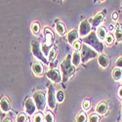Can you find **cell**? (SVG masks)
Listing matches in <instances>:
<instances>
[{
	"mask_svg": "<svg viewBox=\"0 0 122 122\" xmlns=\"http://www.w3.org/2000/svg\"><path fill=\"white\" fill-rule=\"evenodd\" d=\"M60 1H64V0H60Z\"/></svg>",
	"mask_w": 122,
	"mask_h": 122,
	"instance_id": "cell-40",
	"label": "cell"
},
{
	"mask_svg": "<svg viewBox=\"0 0 122 122\" xmlns=\"http://www.w3.org/2000/svg\"><path fill=\"white\" fill-rule=\"evenodd\" d=\"M56 92H55V88L53 85L49 86L48 88V93H47V104L51 109H54L56 107Z\"/></svg>",
	"mask_w": 122,
	"mask_h": 122,
	"instance_id": "cell-8",
	"label": "cell"
},
{
	"mask_svg": "<svg viewBox=\"0 0 122 122\" xmlns=\"http://www.w3.org/2000/svg\"><path fill=\"white\" fill-rule=\"evenodd\" d=\"M72 46H73V48H74L75 51H80L81 50V47H82V44H81L79 41H75L72 44Z\"/></svg>",
	"mask_w": 122,
	"mask_h": 122,
	"instance_id": "cell-32",
	"label": "cell"
},
{
	"mask_svg": "<svg viewBox=\"0 0 122 122\" xmlns=\"http://www.w3.org/2000/svg\"><path fill=\"white\" fill-rule=\"evenodd\" d=\"M97 36L100 38V40H105L107 33V28L105 26H100L97 29Z\"/></svg>",
	"mask_w": 122,
	"mask_h": 122,
	"instance_id": "cell-20",
	"label": "cell"
},
{
	"mask_svg": "<svg viewBox=\"0 0 122 122\" xmlns=\"http://www.w3.org/2000/svg\"><path fill=\"white\" fill-rule=\"evenodd\" d=\"M105 41H106V44L110 46V45H112L113 42H114V36L112 34H107L106 39H105Z\"/></svg>",
	"mask_w": 122,
	"mask_h": 122,
	"instance_id": "cell-29",
	"label": "cell"
},
{
	"mask_svg": "<svg viewBox=\"0 0 122 122\" xmlns=\"http://www.w3.org/2000/svg\"><path fill=\"white\" fill-rule=\"evenodd\" d=\"M100 115H98L97 113H91L88 117V122H100Z\"/></svg>",
	"mask_w": 122,
	"mask_h": 122,
	"instance_id": "cell-28",
	"label": "cell"
},
{
	"mask_svg": "<svg viewBox=\"0 0 122 122\" xmlns=\"http://www.w3.org/2000/svg\"><path fill=\"white\" fill-rule=\"evenodd\" d=\"M56 31H57V33L58 34H60V35H65L66 33V25H65V24L64 23H62V22H57L56 23Z\"/></svg>",
	"mask_w": 122,
	"mask_h": 122,
	"instance_id": "cell-18",
	"label": "cell"
},
{
	"mask_svg": "<svg viewBox=\"0 0 122 122\" xmlns=\"http://www.w3.org/2000/svg\"><path fill=\"white\" fill-rule=\"evenodd\" d=\"M108 110V105L106 102H100L96 106V112L99 115H105Z\"/></svg>",
	"mask_w": 122,
	"mask_h": 122,
	"instance_id": "cell-14",
	"label": "cell"
},
{
	"mask_svg": "<svg viewBox=\"0 0 122 122\" xmlns=\"http://www.w3.org/2000/svg\"><path fill=\"white\" fill-rule=\"evenodd\" d=\"M117 95H118V97L122 100V86H120L119 88H118V91H117Z\"/></svg>",
	"mask_w": 122,
	"mask_h": 122,
	"instance_id": "cell-35",
	"label": "cell"
},
{
	"mask_svg": "<svg viewBox=\"0 0 122 122\" xmlns=\"http://www.w3.org/2000/svg\"><path fill=\"white\" fill-rule=\"evenodd\" d=\"M16 121L17 122H26L27 121V116H26V113L25 112H20L16 118Z\"/></svg>",
	"mask_w": 122,
	"mask_h": 122,
	"instance_id": "cell-27",
	"label": "cell"
},
{
	"mask_svg": "<svg viewBox=\"0 0 122 122\" xmlns=\"http://www.w3.org/2000/svg\"><path fill=\"white\" fill-rule=\"evenodd\" d=\"M121 113H122V105H121Z\"/></svg>",
	"mask_w": 122,
	"mask_h": 122,
	"instance_id": "cell-39",
	"label": "cell"
},
{
	"mask_svg": "<svg viewBox=\"0 0 122 122\" xmlns=\"http://www.w3.org/2000/svg\"><path fill=\"white\" fill-rule=\"evenodd\" d=\"M31 32L34 35H37L40 32V25L38 22H33L31 24Z\"/></svg>",
	"mask_w": 122,
	"mask_h": 122,
	"instance_id": "cell-22",
	"label": "cell"
},
{
	"mask_svg": "<svg viewBox=\"0 0 122 122\" xmlns=\"http://www.w3.org/2000/svg\"><path fill=\"white\" fill-rule=\"evenodd\" d=\"M32 99L36 105L37 109L40 111H43L46 107V103H47V98L44 92H42V91H36L32 96Z\"/></svg>",
	"mask_w": 122,
	"mask_h": 122,
	"instance_id": "cell-5",
	"label": "cell"
},
{
	"mask_svg": "<svg viewBox=\"0 0 122 122\" xmlns=\"http://www.w3.org/2000/svg\"><path fill=\"white\" fill-rule=\"evenodd\" d=\"M44 116L41 113H35L33 117V122H44Z\"/></svg>",
	"mask_w": 122,
	"mask_h": 122,
	"instance_id": "cell-30",
	"label": "cell"
},
{
	"mask_svg": "<svg viewBox=\"0 0 122 122\" xmlns=\"http://www.w3.org/2000/svg\"><path fill=\"white\" fill-rule=\"evenodd\" d=\"M11 103L8 100L7 97H3L1 100H0V109H1L3 112H9L11 110Z\"/></svg>",
	"mask_w": 122,
	"mask_h": 122,
	"instance_id": "cell-15",
	"label": "cell"
},
{
	"mask_svg": "<svg viewBox=\"0 0 122 122\" xmlns=\"http://www.w3.org/2000/svg\"><path fill=\"white\" fill-rule=\"evenodd\" d=\"M98 64L102 68H107L109 66V58L105 53H101L98 57Z\"/></svg>",
	"mask_w": 122,
	"mask_h": 122,
	"instance_id": "cell-12",
	"label": "cell"
},
{
	"mask_svg": "<svg viewBox=\"0 0 122 122\" xmlns=\"http://www.w3.org/2000/svg\"><path fill=\"white\" fill-rule=\"evenodd\" d=\"M37 107H36V105L34 103L33 99H26L25 100V113L27 115H32V114H35V111H36Z\"/></svg>",
	"mask_w": 122,
	"mask_h": 122,
	"instance_id": "cell-10",
	"label": "cell"
},
{
	"mask_svg": "<svg viewBox=\"0 0 122 122\" xmlns=\"http://www.w3.org/2000/svg\"><path fill=\"white\" fill-rule=\"evenodd\" d=\"M113 29H114V26L112 25H109V30H113Z\"/></svg>",
	"mask_w": 122,
	"mask_h": 122,
	"instance_id": "cell-37",
	"label": "cell"
},
{
	"mask_svg": "<svg viewBox=\"0 0 122 122\" xmlns=\"http://www.w3.org/2000/svg\"><path fill=\"white\" fill-rule=\"evenodd\" d=\"M47 77L54 83H60L61 81H63V76L62 73L60 72V70L57 68H51L46 72Z\"/></svg>",
	"mask_w": 122,
	"mask_h": 122,
	"instance_id": "cell-9",
	"label": "cell"
},
{
	"mask_svg": "<svg viewBox=\"0 0 122 122\" xmlns=\"http://www.w3.org/2000/svg\"><path fill=\"white\" fill-rule=\"evenodd\" d=\"M81 63H87L89 62L90 60L92 59H95L98 57V52L95 51L93 48H91L90 46L86 45V44H83L82 47H81Z\"/></svg>",
	"mask_w": 122,
	"mask_h": 122,
	"instance_id": "cell-4",
	"label": "cell"
},
{
	"mask_svg": "<svg viewBox=\"0 0 122 122\" xmlns=\"http://www.w3.org/2000/svg\"><path fill=\"white\" fill-rule=\"evenodd\" d=\"M82 108L84 110H89L91 108V102L88 99H86V100L83 101V103H82Z\"/></svg>",
	"mask_w": 122,
	"mask_h": 122,
	"instance_id": "cell-31",
	"label": "cell"
},
{
	"mask_svg": "<svg viewBox=\"0 0 122 122\" xmlns=\"http://www.w3.org/2000/svg\"><path fill=\"white\" fill-rule=\"evenodd\" d=\"M91 24L88 20H83L82 22L80 23L79 27H78V33L79 36H81L82 38H84L85 36H87L91 31H92V28H91Z\"/></svg>",
	"mask_w": 122,
	"mask_h": 122,
	"instance_id": "cell-7",
	"label": "cell"
},
{
	"mask_svg": "<svg viewBox=\"0 0 122 122\" xmlns=\"http://www.w3.org/2000/svg\"><path fill=\"white\" fill-rule=\"evenodd\" d=\"M56 55H57V48L56 47H53L52 49L50 50V52H49V55L47 57L48 61H50V62H52V61L55 60L56 58Z\"/></svg>",
	"mask_w": 122,
	"mask_h": 122,
	"instance_id": "cell-24",
	"label": "cell"
},
{
	"mask_svg": "<svg viewBox=\"0 0 122 122\" xmlns=\"http://www.w3.org/2000/svg\"><path fill=\"white\" fill-rule=\"evenodd\" d=\"M71 63L76 67L81 64V54L79 51H74L71 56Z\"/></svg>",
	"mask_w": 122,
	"mask_h": 122,
	"instance_id": "cell-17",
	"label": "cell"
},
{
	"mask_svg": "<svg viewBox=\"0 0 122 122\" xmlns=\"http://www.w3.org/2000/svg\"><path fill=\"white\" fill-rule=\"evenodd\" d=\"M121 83H122V78H121Z\"/></svg>",
	"mask_w": 122,
	"mask_h": 122,
	"instance_id": "cell-41",
	"label": "cell"
},
{
	"mask_svg": "<svg viewBox=\"0 0 122 122\" xmlns=\"http://www.w3.org/2000/svg\"><path fill=\"white\" fill-rule=\"evenodd\" d=\"M61 70H62L63 82L66 83L69 80V78L74 74L76 70V67L71 63V56L70 55H67L63 61V63L61 64Z\"/></svg>",
	"mask_w": 122,
	"mask_h": 122,
	"instance_id": "cell-1",
	"label": "cell"
},
{
	"mask_svg": "<svg viewBox=\"0 0 122 122\" xmlns=\"http://www.w3.org/2000/svg\"><path fill=\"white\" fill-rule=\"evenodd\" d=\"M104 19H105V13L102 11V12H99L97 15H95V17L91 20V23H92V25L95 26V27H99L102 23L104 22Z\"/></svg>",
	"mask_w": 122,
	"mask_h": 122,
	"instance_id": "cell-13",
	"label": "cell"
},
{
	"mask_svg": "<svg viewBox=\"0 0 122 122\" xmlns=\"http://www.w3.org/2000/svg\"><path fill=\"white\" fill-rule=\"evenodd\" d=\"M31 69L32 72L35 76H42L43 72H44V68H43V65L39 62V61H34L31 66Z\"/></svg>",
	"mask_w": 122,
	"mask_h": 122,
	"instance_id": "cell-11",
	"label": "cell"
},
{
	"mask_svg": "<svg viewBox=\"0 0 122 122\" xmlns=\"http://www.w3.org/2000/svg\"><path fill=\"white\" fill-rule=\"evenodd\" d=\"M111 19H112V21H117L118 20V14L117 12H113L112 15H111Z\"/></svg>",
	"mask_w": 122,
	"mask_h": 122,
	"instance_id": "cell-34",
	"label": "cell"
},
{
	"mask_svg": "<svg viewBox=\"0 0 122 122\" xmlns=\"http://www.w3.org/2000/svg\"><path fill=\"white\" fill-rule=\"evenodd\" d=\"M67 41L69 44H73L75 41H77V39L79 37V33H78V30L77 29H71L70 31H68L67 33Z\"/></svg>",
	"mask_w": 122,
	"mask_h": 122,
	"instance_id": "cell-16",
	"label": "cell"
},
{
	"mask_svg": "<svg viewBox=\"0 0 122 122\" xmlns=\"http://www.w3.org/2000/svg\"><path fill=\"white\" fill-rule=\"evenodd\" d=\"M111 75H112V78L115 81H121V78H122V68L115 67L112 71H111Z\"/></svg>",
	"mask_w": 122,
	"mask_h": 122,
	"instance_id": "cell-19",
	"label": "cell"
},
{
	"mask_svg": "<svg viewBox=\"0 0 122 122\" xmlns=\"http://www.w3.org/2000/svg\"><path fill=\"white\" fill-rule=\"evenodd\" d=\"M115 66H116V67H119V68H122V57H119V58L116 60Z\"/></svg>",
	"mask_w": 122,
	"mask_h": 122,
	"instance_id": "cell-33",
	"label": "cell"
},
{
	"mask_svg": "<svg viewBox=\"0 0 122 122\" xmlns=\"http://www.w3.org/2000/svg\"><path fill=\"white\" fill-rule=\"evenodd\" d=\"M121 5H122V4H121Z\"/></svg>",
	"mask_w": 122,
	"mask_h": 122,
	"instance_id": "cell-42",
	"label": "cell"
},
{
	"mask_svg": "<svg viewBox=\"0 0 122 122\" xmlns=\"http://www.w3.org/2000/svg\"><path fill=\"white\" fill-rule=\"evenodd\" d=\"M44 35H45V39L46 41L45 43L42 44L41 46V50H42V53L44 54L45 57H48L50 50L53 48V40H54V34L53 31L51 30L48 26H46L44 28Z\"/></svg>",
	"mask_w": 122,
	"mask_h": 122,
	"instance_id": "cell-3",
	"label": "cell"
},
{
	"mask_svg": "<svg viewBox=\"0 0 122 122\" xmlns=\"http://www.w3.org/2000/svg\"><path fill=\"white\" fill-rule=\"evenodd\" d=\"M83 42L90 46L91 48H93L95 51L99 53H103L105 50V46L102 42V40H100V38L97 36V33L95 31H91L87 36H85L83 38Z\"/></svg>",
	"mask_w": 122,
	"mask_h": 122,
	"instance_id": "cell-2",
	"label": "cell"
},
{
	"mask_svg": "<svg viewBox=\"0 0 122 122\" xmlns=\"http://www.w3.org/2000/svg\"><path fill=\"white\" fill-rule=\"evenodd\" d=\"M44 119L46 122H55V116H54V113L52 111H47L45 113V116H44Z\"/></svg>",
	"mask_w": 122,
	"mask_h": 122,
	"instance_id": "cell-26",
	"label": "cell"
},
{
	"mask_svg": "<svg viewBox=\"0 0 122 122\" xmlns=\"http://www.w3.org/2000/svg\"><path fill=\"white\" fill-rule=\"evenodd\" d=\"M114 37L117 42H122V25H117L115 27V34Z\"/></svg>",
	"mask_w": 122,
	"mask_h": 122,
	"instance_id": "cell-21",
	"label": "cell"
},
{
	"mask_svg": "<svg viewBox=\"0 0 122 122\" xmlns=\"http://www.w3.org/2000/svg\"><path fill=\"white\" fill-rule=\"evenodd\" d=\"M3 122H12V120L10 119V118H5V119L3 120Z\"/></svg>",
	"mask_w": 122,
	"mask_h": 122,
	"instance_id": "cell-36",
	"label": "cell"
},
{
	"mask_svg": "<svg viewBox=\"0 0 122 122\" xmlns=\"http://www.w3.org/2000/svg\"><path fill=\"white\" fill-rule=\"evenodd\" d=\"M100 1H102V2H104V1H106V0H100Z\"/></svg>",
	"mask_w": 122,
	"mask_h": 122,
	"instance_id": "cell-38",
	"label": "cell"
},
{
	"mask_svg": "<svg viewBox=\"0 0 122 122\" xmlns=\"http://www.w3.org/2000/svg\"><path fill=\"white\" fill-rule=\"evenodd\" d=\"M76 122H87V115L84 111L79 112L76 116Z\"/></svg>",
	"mask_w": 122,
	"mask_h": 122,
	"instance_id": "cell-25",
	"label": "cell"
},
{
	"mask_svg": "<svg viewBox=\"0 0 122 122\" xmlns=\"http://www.w3.org/2000/svg\"><path fill=\"white\" fill-rule=\"evenodd\" d=\"M31 51H32V54L33 56L39 60L43 62L44 64H48V59L44 56V54L42 53V50H41V47H40V44L37 42V41H32V44H31Z\"/></svg>",
	"mask_w": 122,
	"mask_h": 122,
	"instance_id": "cell-6",
	"label": "cell"
},
{
	"mask_svg": "<svg viewBox=\"0 0 122 122\" xmlns=\"http://www.w3.org/2000/svg\"><path fill=\"white\" fill-rule=\"evenodd\" d=\"M56 100H57L58 103H60V104H62L63 102H64V100H65V94H64V92H63L62 90H58L57 91V93H56Z\"/></svg>",
	"mask_w": 122,
	"mask_h": 122,
	"instance_id": "cell-23",
	"label": "cell"
}]
</instances>
